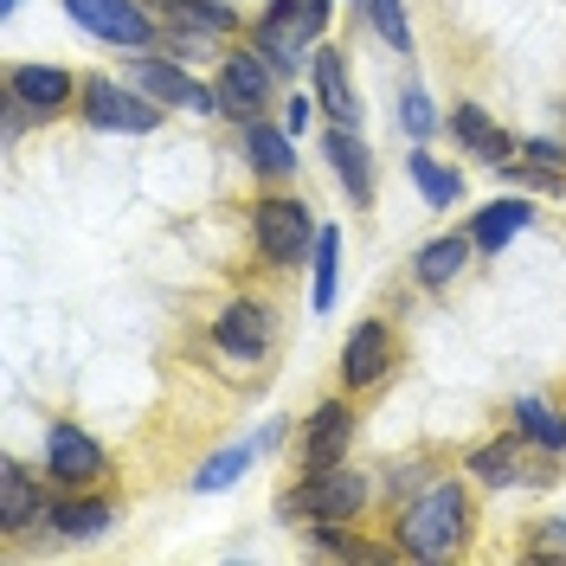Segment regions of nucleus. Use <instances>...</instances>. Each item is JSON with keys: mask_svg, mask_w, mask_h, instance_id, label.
Segmentation results:
<instances>
[{"mask_svg": "<svg viewBox=\"0 0 566 566\" xmlns=\"http://www.w3.org/2000/svg\"><path fill=\"white\" fill-rule=\"evenodd\" d=\"M470 251H476V245L458 239V232H451V239H431V245L419 251V283H424V290H444V283L470 264Z\"/></svg>", "mask_w": 566, "mask_h": 566, "instance_id": "obj_21", "label": "nucleus"}, {"mask_svg": "<svg viewBox=\"0 0 566 566\" xmlns=\"http://www.w3.org/2000/svg\"><path fill=\"white\" fill-rule=\"evenodd\" d=\"M136 84L142 97H155V104H175V109H219V91H207L200 77H187L180 65H168V59H136Z\"/></svg>", "mask_w": 566, "mask_h": 566, "instance_id": "obj_8", "label": "nucleus"}, {"mask_svg": "<svg viewBox=\"0 0 566 566\" xmlns=\"http://www.w3.org/2000/svg\"><path fill=\"white\" fill-rule=\"evenodd\" d=\"M271 104V59L264 52H239V59H226L219 71V116H232V123H258V109Z\"/></svg>", "mask_w": 566, "mask_h": 566, "instance_id": "obj_6", "label": "nucleus"}, {"mask_svg": "<svg viewBox=\"0 0 566 566\" xmlns=\"http://www.w3.org/2000/svg\"><path fill=\"white\" fill-rule=\"evenodd\" d=\"M251 239L264 251V264L290 271V264H303V251H316L322 232H316V219H310L303 200H258L251 207Z\"/></svg>", "mask_w": 566, "mask_h": 566, "instance_id": "obj_3", "label": "nucleus"}, {"mask_svg": "<svg viewBox=\"0 0 566 566\" xmlns=\"http://www.w3.org/2000/svg\"><path fill=\"white\" fill-rule=\"evenodd\" d=\"M335 271H342V232L316 239V310H335Z\"/></svg>", "mask_w": 566, "mask_h": 566, "instance_id": "obj_27", "label": "nucleus"}, {"mask_svg": "<svg viewBox=\"0 0 566 566\" xmlns=\"http://www.w3.org/2000/svg\"><path fill=\"white\" fill-rule=\"evenodd\" d=\"M245 463H251V444H232V451H219V458H207L200 470H193V490H200V495H212V490H232Z\"/></svg>", "mask_w": 566, "mask_h": 566, "instance_id": "obj_25", "label": "nucleus"}, {"mask_svg": "<svg viewBox=\"0 0 566 566\" xmlns=\"http://www.w3.org/2000/svg\"><path fill=\"white\" fill-rule=\"evenodd\" d=\"M52 522H59V534L84 541V534H104L109 528V509H104V502H59V509H52Z\"/></svg>", "mask_w": 566, "mask_h": 566, "instance_id": "obj_26", "label": "nucleus"}, {"mask_svg": "<svg viewBox=\"0 0 566 566\" xmlns=\"http://www.w3.org/2000/svg\"><path fill=\"white\" fill-rule=\"evenodd\" d=\"M328 27V0H277L258 27H251V45L271 59V71H296L303 65V45Z\"/></svg>", "mask_w": 566, "mask_h": 566, "instance_id": "obj_2", "label": "nucleus"}, {"mask_svg": "<svg viewBox=\"0 0 566 566\" xmlns=\"http://www.w3.org/2000/svg\"><path fill=\"white\" fill-rule=\"evenodd\" d=\"M104 444L97 438H84L77 424H52V476L65 483V490H84V483H97L104 476Z\"/></svg>", "mask_w": 566, "mask_h": 566, "instance_id": "obj_11", "label": "nucleus"}, {"mask_svg": "<svg viewBox=\"0 0 566 566\" xmlns=\"http://www.w3.org/2000/svg\"><path fill=\"white\" fill-rule=\"evenodd\" d=\"M212 342L226 354H239V360H258L271 348V310L264 303H232L226 316L212 322Z\"/></svg>", "mask_w": 566, "mask_h": 566, "instance_id": "obj_13", "label": "nucleus"}, {"mask_svg": "<svg viewBox=\"0 0 566 566\" xmlns=\"http://www.w3.org/2000/svg\"><path fill=\"white\" fill-rule=\"evenodd\" d=\"M354 7H360V0H354Z\"/></svg>", "mask_w": 566, "mask_h": 566, "instance_id": "obj_33", "label": "nucleus"}, {"mask_svg": "<svg viewBox=\"0 0 566 566\" xmlns=\"http://www.w3.org/2000/svg\"><path fill=\"white\" fill-rule=\"evenodd\" d=\"M470 470H476V483L502 490V483H515V476H522V458H515V444H509V438H495V444H483V451H470Z\"/></svg>", "mask_w": 566, "mask_h": 566, "instance_id": "obj_24", "label": "nucleus"}, {"mask_svg": "<svg viewBox=\"0 0 566 566\" xmlns=\"http://www.w3.org/2000/svg\"><path fill=\"white\" fill-rule=\"evenodd\" d=\"M328 161H335L342 187L354 193V207H367V200H374V155L360 148V136H348V123L328 129Z\"/></svg>", "mask_w": 566, "mask_h": 566, "instance_id": "obj_18", "label": "nucleus"}, {"mask_svg": "<svg viewBox=\"0 0 566 566\" xmlns=\"http://www.w3.org/2000/svg\"><path fill=\"white\" fill-rule=\"evenodd\" d=\"M374 13V33L387 39L392 52H412V27H406V0H367Z\"/></svg>", "mask_w": 566, "mask_h": 566, "instance_id": "obj_28", "label": "nucleus"}, {"mask_svg": "<svg viewBox=\"0 0 566 566\" xmlns=\"http://www.w3.org/2000/svg\"><path fill=\"white\" fill-rule=\"evenodd\" d=\"M451 136H458L476 161H490V168H502V161H515V155H522V142L509 136V129H495L483 104H458V116H451Z\"/></svg>", "mask_w": 566, "mask_h": 566, "instance_id": "obj_12", "label": "nucleus"}, {"mask_svg": "<svg viewBox=\"0 0 566 566\" xmlns=\"http://www.w3.org/2000/svg\"><path fill=\"white\" fill-rule=\"evenodd\" d=\"M65 7L84 33L109 39V45H148L155 39V20H148V7H136V0H65Z\"/></svg>", "mask_w": 566, "mask_h": 566, "instance_id": "obj_7", "label": "nucleus"}, {"mask_svg": "<svg viewBox=\"0 0 566 566\" xmlns=\"http://www.w3.org/2000/svg\"><path fill=\"white\" fill-rule=\"evenodd\" d=\"M406 168H412V180H419V193H424V200H431V207H451V200H458V193H463V180L451 175L444 161H431L424 148H412V161H406Z\"/></svg>", "mask_w": 566, "mask_h": 566, "instance_id": "obj_23", "label": "nucleus"}, {"mask_svg": "<svg viewBox=\"0 0 566 566\" xmlns=\"http://www.w3.org/2000/svg\"><path fill=\"white\" fill-rule=\"evenodd\" d=\"M7 97H20L27 109L52 116V109L71 104V77L59 65H13V71H7Z\"/></svg>", "mask_w": 566, "mask_h": 566, "instance_id": "obj_15", "label": "nucleus"}, {"mask_svg": "<svg viewBox=\"0 0 566 566\" xmlns=\"http://www.w3.org/2000/svg\"><path fill=\"white\" fill-rule=\"evenodd\" d=\"M155 20H168L175 33H200V39H226L239 27V13L226 0H148Z\"/></svg>", "mask_w": 566, "mask_h": 566, "instance_id": "obj_14", "label": "nucleus"}, {"mask_svg": "<svg viewBox=\"0 0 566 566\" xmlns=\"http://www.w3.org/2000/svg\"><path fill=\"white\" fill-rule=\"evenodd\" d=\"M245 161H251V175H264V180H283L290 168H296V148H290V129H277V123H245Z\"/></svg>", "mask_w": 566, "mask_h": 566, "instance_id": "obj_19", "label": "nucleus"}, {"mask_svg": "<svg viewBox=\"0 0 566 566\" xmlns=\"http://www.w3.org/2000/svg\"><path fill=\"white\" fill-rule=\"evenodd\" d=\"M367 502V476L335 463V470H310L296 490L283 495V515H310V522H354Z\"/></svg>", "mask_w": 566, "mask_h": 566, "instance_id": "obj_4", "label": "nucleus"}, {"mask_svg": "<svg viewBox=\"0 0 566 566\" xmlns=\"http://www.w3.org/2000/svg\"><path fill=\"white\" fill-rule=\"evenodd\" d=\"M348 444H354V412L342 399H328V406H316V419L303 431V470H335L348 458Z\"/></svg>", "mask_w": 566, "mask_h": 566, "instance_id": "obj_9", "label": "nucleus"}, {"mask_svg": "<svg viewBox=\"0 0 566 566\" xmlns=\"http://www.w3.org/2000/svg\"><path fill=\"white\" fill-rule=\"evenodd\" d=\"M310 65H316V97L322 109L335 116V123H360V97H354V84H348V65H342V52L335 45H322V52H310Z\"/></svg>", "mask_w": 566, "mask_h": 566, "instance_id": "obj_17", "label": "nucleus"}, {"mask_svg": "<svg viewBox=\"0 0 566 566\" xmlns=\"http://www.w3.org/2000/svg\"><path fill=\"white\" fill-rule=\"evenodd\" d=\"M534 212H528V200H490V207L476 212V226H470V245L476 251H502L522 226H528Z\"/></svg>", "mask_w": 566, "mask_h": 566, "instance_id": "obj_20", "label": "nucleus"}, {"mask_svg": "<svg viewBox=\"0 0 566 566\" xmlns=\"http://www.w3.org/2000/svg\"><path fill=\"white\" fill-rule=\"evenodd\" d=\"M463 534H470V490L463 483H431V490H419L399 509V522H392L399 554H419V560L458 554Z\"/></svg>", "mask_w": 566, "mask_h": 566, "instance_id": "obj_1", "label": "nucleus"}, {"mask_svg": "<svg viewBox=\"0 0 566 566\" xmlns=\"http://www.w3.org/2000/svg\"><path fill=\"white\" fill-rule=\"evenodd\" d=\"M84 123H91V129H116V136H148V129L161 123V109H155V97H136V91H123V84L91 77V84H84Z\"/></svg>", "mask_w": 566, "mask_h": 566, "instance_id": "obj_5", "label": "nucleus"}, {"mask_svg": "<svg viewBox=\"0 0 566 566\" xmlns=\"http://www.w3.org/2000/svg\"><path fill=\"white\" fill-rule=\"evenodd\" d=\"M39 515H45V495H39L33 470L27 463H0V534H20Z\"/></svg>", "mask_w": 566, "mask_h": 566, "instance_id": "obj_16", "label": "nucleus"}, {"mask_svg": "<svg viewBox=\"0 0 566 566\" xmlns=\"http://www.w3.org/2000/svg\"><path fill=\"white\" fill-rule=\"evenodd\" d=\"M0 7H7V13H13V7H20V0H0Z\"/></svg>", "mask_w": 566, "mask_h": 566, "instance_id": "obj_32", "label": "nucleus"}, {"mask_svg": "<svg viewBox=\"0 0 566 566\" xmlns=\"http://www.w3.org/2000/svg\"><path fill=\"white\" fill-rule=\"evenodd\" d=\"M515 424H522V438H534L541 451H566V419L547 399H515Z\"/></svg>", "mask_w": 566, "mask_h": 566, "instance_id": "obj_22", "label": "nucleus"}, {"mask_svg": "<svg viewBox=\"0 0 566 566\" xmlns=\"http://www.w3.org/2000/svg\"><path fill=\"white\" fill-rule=\"evenodd\" d=\"M316 104H322V97H303V91H296V97L283 104V129H290V136H303V129H310V116H316Z\"/></svg>", "mask_w": 566, "mask_h": 566, "instance_id": "obj_31", "label": "nucleus"}, {"mask_svg": "<svg viewBox=\"0 0 566 566\" xmlns=\"http://www.w3.org/2000/svg\"><path fill=\"white\" fill-rule=\"evenodd\" d=\"M399 123H406L412 136H431V104H424V91H419V84L406 91V109H399Z\"/></svg>", "mask_w": 566, "mask_h": 566, "instance_id": "obj_29", "label": "nucleus"}, {"mask_svg": "<svg viewBox=\"0 0 566 566\" xmlns=\"http://www.w3.org/2000/svg\"><path fill=\"white\" fill-rule=\"evenodd\" d=\"M392 354H399V342H392L387 322H360L348 335V348H342V380H348V387H374L392 367Z\"/></svg>", "mask_w": 566, "mask_h": 566, "instance_id": "obj_10", "label": "nucleus"}, {"mask_svg": "<svg viewBox=\"0 0 566 566\" xmlns=\"http://www.w3.org/2000/svg\"><path fill=\"white\" fill-rule=\"evenodd\" d=\"M534 554L541 560H566V522H541L534 528Z\"/></svg>", "mask_w": 566, "mask_h": 566, "instance_id": "obj_30", "label": "nucleus"}]
</instances>
